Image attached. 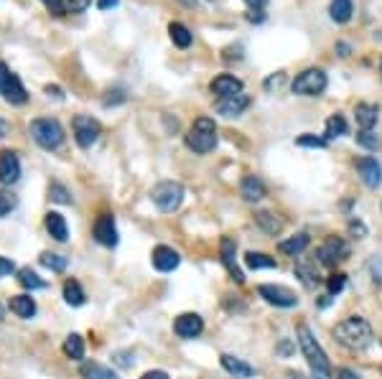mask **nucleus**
I'll use <instances>...</instances> for the list:
<instances>
[{
	"label": "nucleus",
	"instance_id": "nucleus-29",
	"mask_svg": "<svg viewBox=\"0 0 382 379\" xmlns=\"http://www.w3.org/2000/svg\"><path fill=\"white\" fill-rule=\"evenodd\" d=\"M332 18L336 23H347L352 13H354V3L352 0H332V8H329Z\"/></svg>",
	"mask_w": 382,
	"mask_h": 379
},
{
	"label": "nucleus",
	"instance_id": "nucleus-49",
	"mask_svg": "<svg viewBox=\"0 0 382 379\" xmlns=\"http://www.w3.org/2000/svg\"><path fill=\"white\" fill-rule=\"evenodd\" d=\"M250 6V10H263L268 6V0H245Z\"/></svg>",
	"mask_w": 382,
	"mask_h": 379
},
{
	"label": "nucleus",
	"instance_id": "nucleus-20",
	"mask_svg": "<svg viewBox=\"0 0 382 379\" xmlns=\"http://www.w3.org/2000/svg\"><path fill=\"white\" fill-rule=\"evenodd\" d=\"M219 362H222V369H225L227 374H232L234 379L255 377V367H250L248 362H242V359H237V356H232V354H222L219 356Z\"/></svg>",
	"mask_w": 382,
	"mask_h": 379
},
{
	"label": "nucleus",
	"instance_id": "nucleus-11",
	"mask_svg": "<svg viewBox=\"0 0 382 379\" xmlns=\"http://www.w3.org/2000/svg\"><path fill=\"white\" fill-rule=\"evenodd\" d=\"M201 331H204V321H201L199 313H181L179 318L174 321V334L179 338H197L201 336Z\"/></svg>",
	"mask_w": 382,
	"mask_h": 379
},
{
	"label": "nucleus",
	"instance_id": "nucleus-19",
	"mask_svg": "<svg viewBox=\"0 0 382 379\" xmlns=\"http://www.w3.org/2000/svg\"><path fill=\"white\" fill-rule=\"evenodd\" d=\"M234 252H237V245H234V239L225 237V239H222V247H219V255H222V265L230 270L232 280H237V283H245V275H242V270L237 268V262H234Z\"/></svg>",
	"mask_w": 382,
	"mask_h": 379
},
{
	"label": "nucleus",
	"instance_id": "nucleus-16",
	"mask_svg": "<svg viewBox=\"0 0 382 379\" xmlns=\"http://www.w3.org/2000/svg\"><path fill=\"white\" fill-rule=\"evenodd\" d=\"M209 89H212V94H217L219 100H227V97H234V94L242 92V82L232 74H219L214 82L209 85Z\"/></svg>",
	"mask_w": 382,
	"mask_h": 379
},
{
	"label": "nucleus",
	"instance_id": "nucleus-50",
	"mask_svg": "<svg viewBox=\"0 0 382 379\" xmlns=\"http://www.w3.org/2000/svg\"><path fill=\"white\" fill-rule=\"evenodd\" d=\"M120 0H97V6H100V10H110V8H115Z\"/></svg>",
	"mask_w": 382,
	"mask_h": 379
},
{
	"label": "nucleus",
	"instance_id": "nucleus-33",
	"mask_svg": "<svg viewBox=\"0 0 382 379\" xmlns=\"http://www.w3.org/2000/svg\"><path fill=\"white\" fill-rule=\"evenodd\" d=\"M255 221H258V227L263 229V232H268V235H278V232H281V219L273 217L270 211H258V214H255Z\"/></svg>",
	"mask_w": 382,
	"mask_h": 379
},
{
	"label": "nucleus",
	"instance_id": "nucleus-30",
	"mask_svg": "<svg viewBox=\"0 0 382 379\" xmlns=\"http://www.w3.org/2000/svg\"><path fill=\"white\" fill-rule=\"evenodd\" d=\"M168 34H171V41H174L179 49H189L191 41H194L191 31L183 23H171L168 25Z\"/></svg>",
	"mask_w": 382,
	"mask_h": 379
},
{
	"label": "nucleus",
	"instance_id": "nucleus-41",
	"mask_svg": "<svg viewBox=\"0 0 382 379\" xmlns=\"http://www.w3.org/2000/svg\"><path fill=\"white\" fill-rule=\"evenodd\" d=\"M43 6H46V10H49V13H54V16H64V13H67V3H64V0H41Z\"/></svg>",
	"mask_w": 382,
	"mask_h": 379
},
{
	"label": "nucleus",
	"instance_id": "nucleus-17",
	"mask_svg": "<svg viewBox=\"0 0 382 379\" xmlns=\"http://www.w3.org/2000/svg\"><path fill=\"white\" fill-rule=\"evenodd\" d=\"M293 272H296V278H299L306 288H316L319 283H321V275H319V265H316V260L299 257V260H296V268H293Z\"/></svg>",
	"mask_w": 382,
	"mask_h": 379
},
{
	"label": "nucleus",
	"instance_id": "nucleus-5",
	"mask_svg": "<svg viewBox=\"0 0 382 379\" xmlns=\"http://www.w3.org/2000/svg\"><path fill=\"white\" fill-rule=\"evenodd\" d=\"M150 199L161 211H176L183 202V186L179 181H161V184L153 186L150 191Z\"/></svg>",
	"mask_w": 382,
	"mask_h": 379
},
{
	"label": "nucleus",
	"instance_id": "nucleus-10",
	"mask_svg": "<svg viewBox=\"0 0 382 379\" xmlns=\"http://www.w3.org/2000/svg\"><path fill=\"white\" fill-rule=\"evenodd\" d=\"M258 295L265 301V303L275 305V308H293V305H299L296 293L288 290V288H283V285H270V283L258 285Z\"/></svg>",
	"mask_w": 382,
	"mask_h": 379
},
{
	"label": "nucleus",
	"instance_id": "nucleus-21",
	"mask_svg": "<svg viewBox=\"0 0 382 379\" xmlns=\"http://www.w3.org/2000/svg\"><path fill=\"white\" fill-rule=\"evenodd\" d=\"M311 245V237L306 232H299V235L288 237V239H281L278 242V250L283 255H291V257H301V255L306 252V247Z\"/></svg>",
	"mask_w": 382,
	"mask_h": 379
},
{
	"label": "nucleus",
	"instance_id": "nucleus-6",
	"mask_svg": "<svg viewBox=\"0 0 382 379\" xmlns=\"http://www.w3.org/2000/svg\"><path fill=\"white\" fill-rule=\"evenodd\" d=\"M326 85H329V79H326V72L324 69H306V72H301L296 79H293V94H303V97H319V94L324 92Z\"/></svg>",
	"mask_w": 382,
	"mask_h": 379
},
{
	"label": "nucleus",
	"instance_id": "nucleus-37",
	"mask_svg": "<svg viewBox=\"0 0 382 379\" xmlns=\"http://www.w3.org/2000/svg\"><path fill=\"white\" fill-rule=\"evenodd\" d=\"M326 288H329V295H339L344 288H347V275L344 272H334L326 280Z\"/></svg>",
	"mask_w": 382,
	"mask_h": 379
},
{
	"label": "nucleus",
	"instance_id": "nucleus-22",
	"mask_svg": "<svg viewBox=\"0 0 382 379\" xmlns=\"http://www.w3.org/2000/svg\"><path fill=\"white\" fill-rule=\"evenodd\" d=\"M43 224H46V232H49L57 242H67L69 239L67 219H64L59 211H49V214H46V219H43Z\"/></svg>",
	"mask_w": 382,
	"mask_h": 379
},
{
	"label": "nucleus",
	"instance_id": "nucleus-36",
	"mask_svg": "<svg viewBox=\"0 0 382 379\" xmlns=\"http://www.w3.org/2000/svg\"><path fill=\"white\" fill-rule=\"evenodd\" d=\"M296 145H301V148H326L329 140H326V138H316V135L306 133V135H299V138H296Z\"/></svg>",
	"mask_w": 382,
	"mask_h": 379
},
{
	"label": "nucleus",
	"instance_id": "nucleus-9",
	"mask_svg": "<svg viewBox=\"0 0 382 379\" xmlns=\"http://www.w3.org/2000/svg\"><path fill=\"white\" fill-rule=\"evenodd\" d=\"M0 94L10 102V105H23L28 100V92L23 89L21 79L8 69L6 61H0Z\"/></svg>",
	"mask_w": 382,
	"mask_h": 379
},
{
	"label": "nucleus",
	"instance_id": "nucleus-40",
	"mask_svg": "<svg viewBox=\"0 0 382 379\" xmlns=\"http://www.w3.org/2000/svg\"><path fill=\"white\" fill-rule=\"evenodd\" d=\"M49 194H51V199H54V202H59V204H72V199H69V191L61 184H51Z\"/></svg>",
	"mask_w": 382,
	"mask_h": 379
},
{
	"label": "nucleus",
	"instance_id": "nucleus-34",
	"mask_svg": "<svg viewBox=\"0 0 382 379\" xmlns=\"http://www.w3.org/2000/svg\"><path fill=\"white\" fill-rule=\"evenodd\" d=\"M326 140H334V138H341V135H347V120L341 118V115H332V118L326 120Z\"/></svg>",
	"mask_w": 382,
	"mask_h": 379
},
{
	"label": "nucleus",
	"instance_id": "nucleus-1",
	"mask_svg": "<svg viewBox=\"0 0 382 379\" xmlns=\"http://www.w3.org/2000/svg\"><path fill=\"white\" fill-rule=\"evenodd\" d=\"M332 336L336 338V344L349 349V351H365L374 341V331L365 318L359 316H349V318L339 321L332 329Z\"/></svg>",
	"mask_w": 382,
	"mask_h": 379
},
{
	"label": "nucleus",
	"instance_id": "nucleus-52",
	"mask_svg": "<svg viewBox=\"0 0 382 379\" xmlns=\"http://www.w3.org/2000/svg\"><path fill=\"white\" fill-rule=\"evenodd\" d=\"M46 94H54V97H61V89H59V87H46Z\"/></svg>",
	"mask_w": 382,
	"mask_h": 379
},
{
	"label": "nucleus",
	"instance_id": "nucleus-18",
	"mask_svg": "<svg viewBox=\"0 0 382 379\" xmlns=\"http://www.w3.org/2000/svg\"><path fill=\"white\" fill-rule=\"evenodd\" d=\"M248 107H250V97L245 92L217 102V112H219V115H225V118H240Z\"/></svg>",
	"mask_w": 382,
	"mask_h": 379
},
{
	"label": "nucleus",
	"instance_id": "nucleus-24",
	"mask_svg": "<svg viewBox=\"0 0 382 379\" xmlns=\"http://www.w3.org/2000/svg\"><path fill=\"white\" fill-rule=\"evenodd\" d=\"M240 191H242V196H245L248 202H260V199H265V194H268L265 184H263L258 176H245V178H242Z\"/></svg>",
	"mask_w": 382,
	"mask_h": 379
},
{
	"label": "nucleus",
	"instance_id": "nucleus-25",
	"mask_svg": "<svg viewBox=\"0 0 382 379\" xmlns=\"http://www.w3.org/2000/svg\"><path fill=\"white\" fill-rule=\"evenodd\" d=\"M8 305L18 318H34L36 316V301L31 295H13Z\"/></svg>",
	"mask_w": 382,
	"mask_h": 379
},
{
	"label": "nucleus",
	"instance_id": "nucleus-3",
	"mask_svg": "<svg viewBox=\"0 0 382 379\" xmlns=\"http://www.w3.org/2000/svg\"><path fill=\"white\" fill-rule=\"evenodd\" d=\"M186 145H189L194 153H212L217 148V125L212 118H199L194 120V125L189 127L186 133Z\"/></svg>",
	"mask_w": 382,
	"mask_h": 379
},
{
	"label": "nucleus",
	"instance_id": "nucleus-27",
	"mask_svg": "<svg viewBox=\"0 0 382 379\" xmlns=\"http://www.w3.org/2000/svg\"><path fill=\"white\" fill-rule=\"evenodd\" d=\"M245 265H248L250 270H273V268H278L275 257H270V255H265V252H248L245 255Z\"/></svg>",
	"mask_w": 382,
	"mask_h": 379
},
{
	"label": "nucleus",
	"instance_id": "nucleus-51",
	"mask_svg": "<svg viewBox=\"0 0 382 379\" xmlns=\"http://www.w3.org/2000/svg\"><path fill=\"white\" fill-rule=\"evenodd\" d=\"M6 135H8V122L0 120V138H6Z\"/></svg>",
	"mask_w": 382,
	"mask_h": 379
},
{
	"label": "nucleus",
	"instance_id": "nucleus-47",
	"mask_svg": "<svg viewBox=\"0 0 382 379\" xmlns=\"http://www.w3.org/2000/svg\"><path fill=\"white\" fill-rule=\"evenodd\" d=\"M281 85H283V72L278 76H270V79H268L265 89H273V87H281Z\"/></svg>",
	"mask_w": 382,
	"mask_h": 379
},
{
	"label": "nucleus",
	"instance_id": "nucleus-44",
	"mask_svg": "<svg viewBox=\"0 0 382 379\" xmlns=\"http://www.w3.org/2000/svg\"><path fill=\"white\" fill-rule=\"evenodd\" d=\"M336 379H362V374L349 369V367H341V369H336Z\"/></svg>",
	"mask_w": 382,
	"mask_h": 379
},
{
	"label": "nucleus",
	"instance_id": "nucleus-48",
	"mask_svg": "<svg viewBox=\"0 0 382 379\" xmlns=\"http://www.w3.org/2000/svg\"><path fill=\"white\" fill-rule=\"evenodd\" d=\"M291 351H293V344H291V341H281V344H278V354L288 356Z\"/></svg>",
	"mask_w": 382,
	"mask_h": 379
},
{
	"label": "nucleus",
	"instance_id": "nucleus-14",
	"mask_svg": "<svg viewBox=\"0 0 382 379\" xmlns=\"http://www.w3.org/2000/svg\"><path fill=\"white\" fill-rule=\"evenodd\" d=\"M357 171H359V176H362L367 188H377V186L382 184V166L377 158H370V155H367V158H359Z\"/></svg>",
	"mask_w": 382,
	"mask_h": 379
},
{
	"label": "nucleus",
	"instance_id": "nucleus-45",
	"mask_svg": "<svg viewBox=\"0 0 382 379\" xmlns=\"http://www.w3.org/2000/svg\"><path fill=\"white\" fill-rule=\"evenodd\" d=\"M13 262L10 260H6V257H0V275H10V272H13Z\"/></svg>",
	"mask_w": 382,
	"mask_h": 379
},
{
	"label": "nucleus",
	"instance_id": "nucleus-23",
	"mask_svg": "<svg viewBox=\"0 0 382 379\" xmlns=\"http://www.w3.org/2000/svg\"><path fill=\"white\" fill-rule=\"evenodd\" d=\"M377 118H380V110H377V105H367V102H359L357 107H354V120H357V125L362 130H372L377 125Z\"/></svg>",
	"mask_w": 382,
	"mask_h": 379
},
{
	"label": "nucleus",
	"instance_id": "nucleus-39",
	"mask_svg": "<svg viewBox=\"0 0 382 379\" xmlns=\"http://www.w3.org/2000/svg\"><path fill=\"white\" fill-rule=\"evenodd\" d=\"M16 196L8 194V191H0V217H6V214H10V211L16 209Z\"/></svg>",
	"mask_w": 382,
	"mask_h": 379
},
{
	"label": "nucleus",
	"instance_id": "nucleus-2",
	"mask_svg": "<svg viewBox=\"0 0 382 379\" xmlns=\"http://www.w3.org/2000/svg\"><path fill=\"white\" fill-rule=\"evenodd\" d=\"M299 346L301 351H303V356H306V362L311 364L314 374H324V377L332 374V362H329L326 351L319 346V341L314 338V334H311L308 326H299Z\"/></svg>",
	"mask_w": 382,
	"mask_h": 379
},
{
	"label": "nucleus",
	"instance_id": "nucleus-31",
	"mask_svg": "<svg viewBox=\"0 0 382 379\" xmlns=\"http://www.w3.org/2000/svg\"><path fill=\"white\" fill-rule=\"evenodd\" d=\"M18 283H21L26 290H43V288H46V283L39 278V272H34L31 268L18 270Z\"/></svg>",
	"mask_w": 382,
	"mask_h": 379
},
{
	"label": "nucleus",
	"instance_id": "nucleus-12",
	"mask_svg": "<svg viewBox=\"0 0 382 379\" xmlns=\"http://www.w3.org/2000/svg\"><path fill=\"white\" fill-rule=\"evenodd\" d=\"M94 239L102 247H115L117 245V227H115V217L112 214H100V219L94 224Z\"/></svg>",
	"mask_w": 382,
	"mask_h": 379
},
{
	"label": "nucleus",
	"instance_id": "nucleus-28",
	"mask_svg": "<svg viewBox=\"0 0 382 379\" xmlns=\"http://www.w3.org/2000/svg\"><path fill=\"white\" fill-rule=\"evenodd\" d=\"M64 301H67L69 305H74V308L84 305V301H87V295H84L82 285H79L77 280L69 278L67 283H64Z\"/></svg>",
	"mask_w": 382,
	"mask_h": 379
},
{
	"label": "nucleus",
	"instance_id": "nucleus-13",
	"mask_svg": "<svg viewBox=\"0 0 382 379\" xmlns=\"http://www.w3.org/2000/svg\"><path fill=\"white\" fill-rule=\"evenodd\" d=\"M21 178V160L13 151H3L0 153V184H16Z\"/></svg>",
	"mask_w": 382,
	"mask_h": 379
},
{
	"label": "nucleus",
	"instance_id": "nucleus-7",
	"mask_svg": "<svg viewBox=\"0 0 382 379\" xmlns=\"http://www.w3.org/2000/svg\"><path fill=\"white\" fill-rule=\"evenodd\" d=\"M349 257V245L341 237H326L324 242L316 250V262L324 265V268H336L339 262H344Z\"/></svg>",
	"mask_w": 382,
	"mask_h": 379
},
{
	"label": "nucleus",
	"instance_id": "nucleus-43",
	"mask_svg": "<svg viewBox=\"0 0 382 379\" xmlns=\"http://www.w3.org/2000/svg\"><path fill=\"white\" fill-rule=\"evenodd\" d=\"M92 0H67V8L72 10V13H82V10L90 8Z\"/></svg>",
	"mask_w": 382,
	"mask_h": 379
},
{
	"label": "nucleus",
	"instance_id": "nucleus-26",
	"mask_svg": "<svg viewBox=\"0 0 382 379\" xmlns=\"http://www.w3.org/2000/svg\"><path fill=\"white\" fill-rule=\"evenodd\" d=\"M82 377L84 379H120L115 371L105 367V364H97V362H84L82 364Z\"/></svg>",
	"mask_w": 382,
	"mask_h": 379
},
{
	"label": "nucleus",
	"instance_id": "nucleus-15",
	"mask_svg": "<svg viewBox=\"0 0 382 379\" xmlns=\"http://www.w3.org/2000/svg\"><path fill=\"white\" fill-rule=\"evenodd\" d=\"M150 260H153V268H156V270H161V272H171V270L179 268V262H181V255L176 252L174 247L161 245V247H156V250H153Z\"/></svg>",
	"mask_w": 382,
	"mask_h": 379
},
{
	"label": "nucleus",
	"instance_id": "nucleus-8",
	"mask_svg": "<svg viewBox=\"0 0 382 379\" xmlns=\"http://www.w3.org/2000/svg\"><path fill=\"white\" fill-rule=\"evenodd\" d=\"M72 130H74V140L79 148H92L102 135L100 122L94 118H90V115H77L72 120Z\"/></svg>",
	"mask_w": 382,
	"mask_h": 379
},
{
	"label": "nucleus",
	"instance_id": "nucleus-53",
	"mask_svg": "<svg viewBox=\"0 0 382 379\" xmlns=\"http://www.w3.org/2000/svg\"><path fill=\"white\" fill-rule=\"evenodd\" d=\"M336 49L341 51L339 56H349V46H347V43H336Z\"/></svg>",
	"mask_w": 382,
	"mask_h": 379
},
{
	"label": "nucleus",
	"instance_id": "nucleus-42",
	"mask_svg": "<svg viewBox=\"0 0 382 379\" xmlns=\"http://www.w3.org/2000/svg\"><path fill=\"white\" fill-rule=\"evenodd\" d=\"M349 235L354 237V239H365V237H367V227L362 224V221L352 219V221H349Z\"/></svg>",
	"mask_w": 382,
	"mask_h": 379
},
{
	"label": "nucleus",
	"instance_id": "nucleus-4",
	"mask_svg": "<svg viewBox=\"0 0 382 379\" xmlns=\"http://www.w3.org/2000/svg\"><path fill=\"white\" fill-rule=\"evenodd\" d=\"M31 135H34V140L41 145L43 151H57L59 145L64 143V130H61L57 120L51 118L34 120L31 122Z\"/></svg>",
	"mask_w": 382,
	"mask_h": 379
},
{
	"label": "nucleus",
	"instance_id": "nucleus-32",
	"mask_svg": "<svg viewBox=\"0 0 382 379\" xmlns=\"http://www.w3.org/2000/svg\"><path fill=\"white\" fill-rule=\"evenodd\" d=\"M64 354L74 362H82L84 359V341L79 334H69L67 341H64Z\"/></svg>",
	"mask_w": 382,
	"mask_h": 379
},
{
	"label": "nucleus",
	"instance_id": "nucleus-54",
	"mask_svg": "<svg viewBox=\"0 0 382 379\" xmlns=\"http://www.w3.org/2000/svg\"><path fill=\"white\" fill-rule=\"evenodd\" d=\"M314 379H329V377H324V374H314Z\"/></svg>",
	"mask_w": 382,
	"mask_h": 379
},
{
	"label": "nucleus",
	"instance_id": "nucleus-35",
	"mask_svg": "<svg viewBox=\"0 0 382 379\" xmlns=\"http://www.w3.org/2000/svg\"><path fill=\"white\" fill-rule=\"evenodd\" d=\"M41 265L43 268H49L51 272H64V270H67V257H64V255H57V252H43Z\"/></svg>",
	"mask_w": 382,
	"mask_h": 379
},
{
	"label": "nucleus",
	"instance_id": "nucleus-46",
	"mask_svg": "<svg viewBox=\"0 0 382 379\" xmlns=\"http://www.w3.org/2000/svg\"><path fill=\"white\" fill-rule=\"evenodd\" d=\"M141 379H168V374L163 369H153V371H145Z\"/></svg>",
	"mask_w": 382,
	"mask_h": 379
},
{
	"label": "nucleus",
	"instance_id": "nucleus-55",
	"mask_svg": "<svg viewBox=\"0 0 382 379\" xmlns=\"http://www.w3.org/2000/svg\"><path fill=\"white\" fill-rule=\"evenodd\" d=\"M0 321H3V308H0Z\"/></svg>",
	"mask_w": 382,
	"mask_h": 379
},
{
	"label": "nucleus",
	"instance_id": "nucleus-38",
	"mask_svg": "<svg viewBox=\"0 0 382 379\" xmlns=\"http://www.w3.org/2000/svg\"><path fill=\"white\" fill-rule=\"evenodd\" d=\"M357 145H362L365 151H377L380 140H377V135H374L372 130H359V133H357Z\"/></svg>",
	"mask_w": 382,
	"mask_h": 379
}]
</instances>
